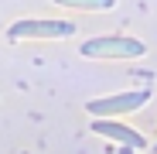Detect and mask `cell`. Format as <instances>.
Listing matches in <instances>:
<instances>
[{"mask_svg":"<svg viewBox=\"0 0 157 154\" xmlns=\"http://www.w3.org/2000/svg\"><path fill=\"white\" fill-rule=\"evenodd\" d=\"M58 7H75V10H109L116 0H55Z\"/></svg>","mask_w":157,"mask_h":154,"instance_id":"5","label":"cell"},{"mask_svg":"<svg viewBox=\"0 0 157 154\" xmlns=\"http://www.w3.org/2000/svg\"><path fill=\"white\" fill-rule=\"evenodd\" d=\"M150 89H133V93H113V96H99V99H89L86 110L92 116H120V113H133L140 106H147L150 103Z\"/></svg>","mask_w":157,"mask_h":154,"instance_id":"2","label":"cell"},{"mask_svg":"<svg viewBox=\"0 0 157 154\" xmlns=\"http://www.w3.org/2000/svg\"><path fill=\"white\" fill-rule=\"evenodd\" d=\"M92 130H96L99 137H109V140H116V144H123V147H133V151H144V147H147V140H144L140 130H133V127H126V123H116V120H109V116H96Z\"/></svg>","mask_w":157,"mask_h":154,"instance_id":"4","label":"cell"},{"mask_svg":"<svg viewBox=\"0 0 157 154\" xmlns=\"http://www.w3.org/2000/svg\"><path fill=\"white\" fill-rule=\"evenodd\" d=\"M154 151H157V144H154Z\"/></svg>","mask_w":157,"mask_h":154,"instance_id":"6","label":"cell"},{"mask_svg":"<svg viewBox=\"0 0 157 154\" xmlns=\"http://www.w3.org/2000/svg\"><path fill=\"white\" fill-rule=\"evenodd\" d=\"M82 55L86 58H140L147 55V45L130 34H102V38L82 41Z\"/></svg>","mask_w":157,"mask_h":154,"instance_id":"1","label":"cell"},{"mask_svg":"<svg viewBox=\"0 0 157 154\" xmlns=\"http://www.w3.org/2000/svg\"><path fill=\"white\" fill-rule=\"evenodd\" d=\"M75 34L72 21H17L7 28L10 41H28V38H68Z\"/></svg>","mask_w":157,"mask_h":154,"instance_id":"3","label":"cell"}]
</instances>
